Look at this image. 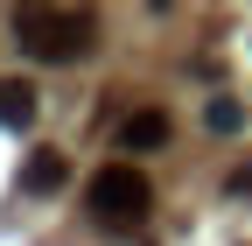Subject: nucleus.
I'll return each instance as SVG.
<instances>
[{
    "label": "nucleus",
    "mask_w": 252,
    "mask_h": 246,
    "mask_svg": "<svg viewBox=\"0 0 252 246\" xmlns=\"http://www.w3.org/2000/svg\"><path fill=\"white\" fill-rule=\"evenodd\" d=\"M231 197H252V169H238V176H231Z\"/></svg>",
    "instance_id": "obj_7"
},
{
    "label": "nucleus",
    "mask_w": 252,
    "mask_h": 246,
    "mask_svg": "<svg viewBox=\"0 0 252 246\" xmlns=\"http://www.w3.org/2000/svg\"><path fill=\"white\" fill-rule=\"evenodd\" d=\"M0 120H7V127H28V120H35V84H21V78L0 84Z\"/></svg>",
    "instance_id": "obj_5"
},
{
    "label": "nucleus",
    "mask_w": 252,
    "mask_h": 246,
    "mask_svg": "<svg viewBox=\"0 0 252 246\" xmlns=\"http://www.w3.org/2000/svg\"><path fill=\"white\" fill-rule=\"evenodd\" d=\"M147 204H154L147 176H140V169H126V162L98 169V176H91V190H84V211H91L98 225H140V218H147Z\"/></svg>",
    "instance_id": "obj_2"
},
{
    "label": "nucleus",
    "mask_w": 252,
    "mask_h": 246,
    "mask_svg": "<svg viewBox=\"0 0 252 246\" xmlns=\"http://www.w3.org/2000/svg\"><path fill=\"white\" fill-rule=\"evenodd\" d=\"M63 183H70V162H63V148H35V155L21 162V190H28V197H56Z\"/></svg>",
    "instance_id": "obj_3"
},
{
    "label": "nucleus",
    "mask_w": 252,
    "mask_h": 246,
    "mask_svg": "<svg viewBox=\"0 0 252 246\" xmlns=\"http://www.w3.org/2000/svg\"><path fill=\"white\" fill-rule=\"evenodd\" d=\"M14 42H21V56H35V64H70V56L98 49V28L77 7H14Z\"/></svg>",
    "instance_id": "obj_1"
},
{
    "label": "nucleus",
    "mask_w": 252,
    "mask_h": 246,
    "mask_svg": "<svg viewBox=\"0 0 252 246\" xmlns=\"http://www.w3.org/2000/svg\"><path fill=\"white\" fill-rule=\"evenodd\" d=\"M203 127H210V134H238V127H245V99H231V91H217V99L203 106Z\"/></svg>",
    "instance_id": "obj_6"
},
{
    "label": "nucleus",
    "mask_w": 252,
    "mask_h": 246,
    "mask_svg": "<svg viewBox=\"0 0 252 246\" xmlns=\"http://www.w3.org/2000/svg\"><path fill=\"white\" fill-rule=\"evenodd\" d=\"M168 141V113L161 106H147V113H126V127H119V148L133 155V148H161Z\"/></svg>",
    "instance_id": "obj_4"
}]
</instances>
